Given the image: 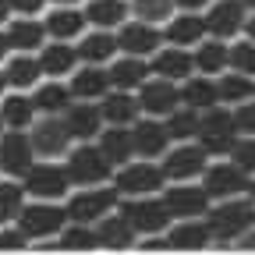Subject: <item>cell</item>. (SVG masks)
<instances>
[{
  "mask_svg": "<svg viewBox=\"0 0 255 255\" xmlns=\"http://www.w3.org/2000/svg\"><path fill=\"white\" fill-rule=\"evenodd\" d=\"M103 121H107L103 117V107H92V103H75V107L64 110V124H68V131L75 138H82V142H89V138L100 135V124Z\"/></svg>",
  "mask_w": 255,
  "mask_h": 255,
  "instance_id": "cell-17",
  "label": "cell"
},
{
  "mask_svg": "<svg viewBox=\"0 0 255 255\" xmlns=\"http://www.w3.org/2000/svg\"><path fill=\"white\" fill-rule=\"evenodd\" d=\"M117 36H110L107 28H100V32H92V36H85L82 39V46H78V57L85 60V64H103V60H110L114 53H117Z\"/></svg>",
  "mask_w": 255,
  "mask_h": 255,
  "instance_id": "cell-30",
  "label": "cell"
},
{
  "mask_svg": "<svg viewBox=\"0 0 255 255\" xmlns=\"http://www.w3.org/2000/svg\"><path fill=\"white\" fill-rule=\"evenodd\" d=\"M138 110H142V103L131 100L124 89H117L114 96H103V117H107L110 124H131V121L138 117Z\"/></svg>",
  "mask_w": 255,
  "mask_h": 255,
  "instance_id": "cell-31",
  "label": "cell"
},
{
  "mask_svg": "<svg viewBox=\"0 0 255 255\" xmlns=\"http://www.w3.org/2000/svg\"><path fill=\"white\" fill-rule=\"evenodd\" d=\"M89 21L96 28H117L124 25V14H128V4L124 0H92V4L85 7Z\"/></svg>",
  "mask_w": 255,
  "mask_h": 255,
  "instance_id": "cell-32",
  "label": "cell"
},
{
  "mask_svg": "<svg viewBox=\"0 0 255 255\" xmlns=\"http://www.w3.org/2000/svg\"><path fill=\"white\" fill-rule=\"evenodd\" d=\"M64 220H68V209H60L46 199H39L36 206H25L18 213V223L28 238H50V234L64 231Z\"/></svg>",
  "mask_w": 255,
  "mask_h": 255,
  "instance_id": "cell-4",
  "label": "cell"
},
{
  "mask_svg": "<svg viewBox=\"0 0 255 255\" xmlns=\"http://www.w3.org/2000/svg\"><path fill=\"white\" fill-rule=\"evenodd\" d=\"M0 191H4V220H18V213L25 209V206H21V188L7 181Z\"/></svg>",
  "mask_w": 255,
  "mask_h": 255,
  "instance_id": "cell-43",
  "label": "cell"
},
{
  "mask_svg": "<svg viewBox=\"0 0 255 255\" xmlns=\"http://www.w3.org/2000/svg\"><path fill=\"white\" fill-rule=\"evenodd\" d=\"M206 28L213 39H231L245 28V0H220L206 14Z\"/></svg>",
  "mask_w": 255,
  "mask_h": 255,
  "instance_id": "cell-11",
  "label": "cell"
},
{
  "mask_svg": "<svg viewBox=\"0 0 255 255\" xmlns=\"http://www.w3.org/2000/svg\"><path fill=\"white\" fill-rule=\"evenodd\" d=\"M71 138L75 135L68 131V124L57 121L53 114H46L36 128H32V145H36V152H43V156H60Z\"/></svg>",
  "mask_w": 255,
  "mask_h": 255,
  "instance_id": "cell-15",
  "label": "cell"
},
{
  "mask_svg": "<svg viewBox=\"0 0 255 255\" xmlns=\"http://www.w3.org/2000/svg\"><path fill=\"white\" fill-rule=\"evenodd\" d=\"M209 238H213V231H209V223H202L199 216H191V220H181L177 227L170 231V248H181V252H195V248H206L209 245Z\"/></svg>",
  "mask_w": 255,
  "mask_h": 255,
  "instance_id": "cell-22",
  "label": "cell"
},
{
  "mask_svg": "<svg viewBox=\"0 0 255 255\" xmlns=\"http://www.w3.org/2000/svg\"><path fill=\"white\" fill-rule=\"evenodd\" d=\"M245 7H255V0H245Z\"/></svg>",
  "mask_w": 255,
  "mask_h": 255,
  "instance_id": "cell-52",
  "label": "cell"
},
{
  "mask_svg": "<svg viewBox=\"0 0 255 255\" xmlns=\"http://www.w3.org/2000/svg\"><path fill=\"white\" fill-rule=\"evenodd\" d=\"M216 85H220V100H227V103H245V100H252V96H255L252 75H241V71L223 75Z\"/></svg>",
  "mask_w": 255,
  "mask_h": 255,
  "instance_id": "cell-36",
  "label": "cell"
},
{
  "mask_svg": "<svg viewBox=\"0 0 255 255\" xmlns=\"http://www.w3.org/2000/svg\"><path fill=\"white\" fill-rule=\"evenodd\" d=\"M191 68H195V57H191L184 46H170V50H156L152 57V71L159 78H170V82H181L191 75Z\"/></svg>",
  "mask_w": 255,
  "mask_h": 255,
  "instance_id": "cell-18",
  "label": "cell"
},
{
  "mask_svg": "<svg viewBox=\"0 0 255 255\" xmlns=\"http://www.w3.org/2000/svg\"><path fill=\"white\" fill-rule=\"evenodd\" d=\"M131 131H135V152H142V156H163L167 152V142H170L167 124H159V121H138Z\"/></svg>",
  "mask_w": 255,
  "mask_h": 255,
  "instance_id": "cell-21",
  "label": "cell"
},
{
  "mask_svg": "<svg viewBox=\"0 0 255 255\" xmlns=\"http://www.w3.org/2000/svg\"><path fill=\"white\" fill-rule=\"evenodd\" d=\"M100 149L107 152V159L114 167H124L128 159H131V152H135V131H128L124 124L107 128V131L100 135Z\"/></svg>",
  "mask_w": 255,
  "mask_h": 255,
  "instance_id": "cell-23",
  "label": "cell"
},
{
  "mask_svg": "<svg viewBox=\"0 0 255 255\" xmlns=\"http://www.w3.org/2000/svg\"><path fill=\"white\" fill-rule=\"evenodd\" d=\"M71 85H60V82H50V85H43V89H36V107L43 110V114H64L71 107Z\"/></svg>",
  "mask_w": 255,
  "mask_h": 255,
  "instance_id": "cell-33",
  "label": "cell"
},
{
  "mask_svg": "<svg viewBox=\"0 0 255 255\" xmlns=\"http://www.w3.org/2000/svg\"><path fill=\"white\" fill-rule=\"evenodd\" d=\"M96 231H100V245L103 248H128L135 241V227H131V220H128L124 213L121 216H103Z\"/></svg>",
  "mask_w": 255,
  "mask_h": 255,
  "instance_id": "cell-27",
  "label": "cell"
},
{
  "mask_svg": "<svg viewBox=\"0 0 255 255\" xmlns=\"http://www.w3.org/2000/svg\"><path fill=\"white\" fill-rule=\"evenodd\" d=\"M60 245H64V248H78V252L100 248V231H89V223H78V220H75V227L64 231V241H60Z\"/></svg>",
  "mask_w": 255,
  "mask_h": 255,
  "instance_id": "cell-40",
  "label": "cell"
},
{
  "mask_svg": "<svg viewBox=\"0 0 255 255\" xmlns=\"http://www.w3.org/2000/svg\"><path fill=\"white\" fill-rule=\"evenodd\" d=\"M206 149L202 145H181V149H174V152H167V159H163V170H167V177H174V181H188V177H195V174H206Z\"/></svg>",
  "mask_w": 255,
  "mask_h": 255,
  "instance_id": "cell-16",
  "label": "cell"
},
{
  "mask_svg": "<svg viewBox=\"0 0 255 255\" xmlns=\"http://www.w3.org/2000/svg\"><path fill=\"white\" fill-rule=\"evenodd\" d=\"M206 32H209V28H206V18L184 11V14H177V18L167 25V39H170L174 46H188V43H202Z\"/></svg>",
  "mask_w": 255,
  "mask_h": 255,
  "instance_id": "cell-25",
  "label": "cell"
},
{
  "mask_svg": "<svg viewBox=\"0 0 255 255\" xmlns=\"http://www.w3.org/2000/svg\"><path fill=\"white\" fill-rule=\"evenodd\" d=\"M0 156H4V174L11 177H25L32 167V156H36V145H32V135H21V128H7L4 145H0Z\"/></svg>",
  "mask_w": 255,
  "mask_h": 255,
  "instance_id": "cell-10",
  "label": "cell"
},
{
  "mask_svg": "<svg viewBox=\"0 0 255 255\" xmlns=\"http://www.w3.org/2000/svg\"><path fill=\"white\" fill-rule=\"evenodd\" d=\"M163 177H167V170L156 163H124L117 174V191L128 199H142L149 191H159Z\"/></svg>",
  "mask_w": 255,
  "mask_h": 255,
  "instance_id": "cell-5",
  "label": "cell"
},
{
  "mask_svg": "<svg viewBox=\"0 0 255 255\" xmlns=\"http://www.w3.org/2000/svg\"><path fill=\"white\" fill-rule=\"evenodd\" d=\"M138 103H142V110L152 114V117H159V114H174L177 103H181V89H177L170 78H159V75H156L152 82L142 85Z\"/></svg>",
  "mask_w": 255,
  "mask_h": 255,
  "instance_id": "cell-12",
  "label": "cell"
},
{
  "mask_svg": "<svg viewBox=\"0 0 255 255\" xmlns=\"http://www.w3.org/2000/svg\"><path fill=\"white\" fill-rule=\"evenodd\" d=\"M149 71L152 68H145V60L142 57H131V53H128V57H121L117 64H114V68H110V82L117 85V89H142L145 82H149Z\"/></svg>",
  "mask_w": 255,
  "mask_h": 255,
  "instance_id": "cell-24",
  "label": "cell"
},
{
  "mask_svg": "<svg viewBox=\"0 0 255 255\" xmlns=\"http://www.w3.org/2000/svg\"><path fill=\"white\" fill-rule=\"evenodd\" d=\"M68 184H71V174L68 167H53V163H36L28 174H25V188L32 191L36 199H60V195H68Z\"/></svg>",
  "mask_w": 255,
  "mask_h": 255,
  "instance_id": "cell-7",
  "label": "cell"
},
{
  "mask_svg": "<svg viewBox=\"0 0 255 255\" xmlns=\"http://www.w3.org/2000/svg\"><path fill=\"white\" fill-rule=\"evenodd\" d=\"M245 32H248V39L255 43V18H248V21H245Z\"/></svg>",
  "mask_w": 255,
  "mask_h": 255,
  "instance_id": "cell-50",
  "label": "cell"
},
{
  "mask_svg": "<svg viewBox=\"0 0 255 255\" xmlns=\"http://www.w3.org/2000/svg\"><path fill=\"white\" fill-rule=\"evenodd\" d=\"M25 245V231H4V248H21Z\"/></svg>",
  "mask_w": 255,
  "mask_h": 255,
  "instance_id": "cell-46",
  "label": "cell"
},
{
  "mask_svg": "<svg viewBox=\"0 0 255 255\" xmlns=\"http://www.w3.org/2000/svg\"><path fill=\"white\" fill-rule=\"evenodd\" d=\"M231 64V50L223 46V43H199V53H195V68L202 71V75H216V71H223Z\"/></svg>",
  "mask_w": 255,
  "mask_h": 255,
  "instance_id": "cell-37",
  "label": "cell"
},
{
  "mask_svg": "<svg viewBox=\"0 0 255 255\" xmlns=\"http://www.w3.org/2000/svg\"><path fill=\"white\" fill-rule=\"evenodd\" d=\"M89 14L85 11H75V7H57L50 18H46V32L53 39H75L82 36V28H85Z\"/></svg>",
  "mask_w": 255,
  "mask_h": 255,
  "instance_id": "cell-26",
  "label": "cell"
},
{
  "mask_svg": "<svg viewBox=\"0 0 255 255\" xmlns=\"http://www.w3.org/2000/svg\"><path fill=\"white\" fill-rule=\"evenodd\" d=\"M174 4L181 11H202V7H209V0H174Z\"/></svg>",
  "mask_w": 255,
  "mask_h": 255,
  "instance_id": "cell-47",
  "label": "cell"
},
{
  "mask_svg": "<svg viewBox=\"0 0 255 255\" xmlns=\"http://www.w3.org/2000/svg\"><path fill=\"white\" fill-rule=\"evenodd\" d=\"M53 4H60V7H71V4H75V0H53Z\"/></svg>",
  "mask_w": 255,
  "mask_h": 255,
  "instance_id": "cell-51",
  "label": "cell"
},
{
  "mask_svg": "<svg viewBox=\"0 0 255 255\" xmlns=\"http://www.w3.org/2000/svg\"><path fill=\"white\" fill-rule=\"evenodd\" d=\"M167 245H170V241H145L142 248H145V252H156V248H167Z\"/></svg>",
  "mask_w": 255,
  "mask_h": 255,
  "instance_id": "cell-49",
  "label": "cell"
},
{
  "mask_svg": "<svg viewBox=\"0 0 255 255\" xmlns=\"http://www.w3.org/2000/svg\"><path fill=\"white\" fill-rule=\"evenodd\" d=\"M117 195H121V191H114V188H89V191H78V195L68 202V216L78 220V223L103 220V213H110V209L117 206Z\"/></svg>",
  "mask_w": 255,
  "mask_h": 255,
  "instance_id": "cell-9",
  "label": "cell"
},
{
  "mask_svg": "<svg viewBox=\"0 0 255 255\" xmlns=\"http://www.w3.org/2000/svg\"><path fill=\"white\" fill-rule=\"evenodd\" d=\"M199 110L195 107H184V110H174V114H167V131H170V138H177V142H188V138H195L199 135Z\"/></svg>",
  "mask_w": 255,
  "mask_h": 255,
  "instance_id": "cell-38",
  "label": "cell"
},
{
  "mask_svg": "<svg viewBox=\"0 0 255 255\" xmlns=\"http://www.w3.org/2000/svg\"><path fill=\"white\" fill-rule=\"evenodd\" d=\"M199 142L206 152H231L234 142H238V124H234V114L231 110H220V107H209L199 121Z\"/></svg>",
  "mask_w": 255,
  "mask_h": 255,
  "instance_id": "cell-2",
  "label": "cell"
},
{
  "mask_svg": "<svg viewBox=\"0 0 255 255\" xmlns=\"http://www.w3.org/2000/svg\"><path fill=\"white\" fill-rule=\"evenodd\" d=\"M167 209L181 220H191V216H202L209 209V191L199 188V184H174L167 195H163Z\"/></svg>",
  "mask_w": 255,
  "mask_h": 255,
  "instance_id": "cell-13",
  "label": "cell"
},
{
  "mask_svg": "<svg viewBox=\"0 0 255 255\" xmlns=\"http://www.w3.org/2000/svg\"><path fill=\"white\" fill-rule=\"evenodd\" d=\"M39 64H43L46 75H68V71L75 68V50L64 43V39H60V43H50V46H43Z\"/></svg>",
  "mask_w": 255,
  "mask_h": 255,
  "instance_id": "cell-34",
  "label": "cell"
},
{
  "mask_svg": "<svg viewBox=\"0 0 255 255\" xmlns=\"http://www.w3.org/2000/svg\"><path fill=\"white\" fill-rule=\"evenodd\" d=\"M231 156H234V163L245 170V174H255V138H245V142H234V149H231Z\"/></svg>",
  "mask_w": 255,
  "mask_h": 255,
  "instance_id": "cell-42",
  "label": "cell"
},
{
  "mask_svg": "<svg viewBox=\"0 0 255 255\" xmlns=\"http://www.w3.org/2000/svg\"><path fill=\"white\" fill-rule=\"evenodd\" d=\"M128 220H131V227L142 231V234H159V231H167V223L174 220V213L167 209V202H159V199H131L124 209H121Z\"/></svg>",
  "mask_w": 255,
  "mask_h": 255,
  "instance_id": "cell-6",
  "label": "cell"
},
{
  "mask_svg": "<svg viewBox=\"0 0 255 255\" xmlns=\"http://www.w3.org/2000/svg\"><path fill=\"white\" fill-rule=\"evenodd\" d=\"M241 238H245V241H241V248H248V252H255V231H245Z\"/></svg>",
  "mask_w": 255,
  "mask_h": 255,
  "instance_id": "cell-48",
  "label": "cell"
},
{
  "mask_svg": "<svg viewBox=\"0 0 255 255\" xmlns=\"http://www.w3.org/2000/svg\"><path fill=\"white\" fill-rule=\"evenodd\" d=\"M202 188L209 191V199H238L241 191L248 188V174L234 163H216V167H206V174H202Z\"/></svg>",
  "mask_w": 255,
  "mask_h": 255,
  "instance_id": "cell-8",
  "label": "cell"
},
{
  "mask_svg": "<svg viewBox=\"0 0 255 255\" xmlns=\"http://www.w3.org/2000/svg\"><path fill=\"white\" fill-rule=\"evenodd\" d=\"M174 0H131V11L142 18V21H149V25H156V21H167L170 14H174Z\"/></svg>",
  "mask_w": 255,
  "mask_h": 255,
  "instance_id": "cell-39",
  "label": "cell"
},
{
  "mask_svg": "<svg viewBox=\"0 0 255 255\" xmlns=\"http://www.w3.org/2000/svg\"><path fill=\"white\" fill-rule=\"evenodd\" d=\"M248 191H252V199H255V184H248Z\"/></svg>",
  "mask_w": 255,
  "mask_h": 255,
  "instance_id": "cell-53",
  "label": "cell"
},
{
  "mask_svg": "<svg viewBox=\"0 0 255 255\" xmlns=\"http://www.w3.org/2000/svg\"><path fill=\"white\" fill-rule=\"evenodd\" d=\"M117 43H121V50H124V53H131V57H145V53H156V50H159V32H156V25H149V21L135 18V21L121 25Z\"/></svg>",
  "mask_w": 255,
  "mask_h": 255,
  "instance_id": "cell-14",
  "label": "cell"
},
{
  "mask_svg": "<svg viewBox=\"0 0 255 255\" xmlns=\"http://www.w3.org/2000/svg\"><path fill=\"white\" fill-rule=\"evenodd\" d=\"M234 124H238V131L241 135H255V103H238V110H234Z\"/></svg>",
  "mask_w": 255,
  "mask_h": 255,
  "instance_id": "cell-44",
  "label": "cell"
},
{
  "mask_svg": "<svg viewBox=\"0 0 255 255\" xmlns=\"http://www.w3.org/2000/svg\"><path fill=\"white\" fill-rule=\"evenodd\" d=\"M206 223H209L213 238L231 241V238H241L252 223H255V209H252V202H245V199H223V202L209 213Z\"/></svg>",
  "mask_w": 255,
  "mask_h": 255,
  "instance_id": "cell-1",
  "label": "cell"
},
{
  "mask_svg": "<svg viewBox=\"0 0 255 255\" xmlns=\"http://www.w3.org/2000/svg\"><path fill=\"white\" fill-rule=\"evenodd\" d=\"M231 68L255 78V43H238V46L231 50Z\"/></svg>",
  "mask_w": 255,
  "mask_h": 255,
  "instance_id": "cell-41",
  "label": "cell"
},
{
  "mask_svg": "<svg viewBox=\"0 0 255 255\" xmlns=\"http://www.w3.org/2000/svg\"><path fill=\"white\" fill-rule=\"evenodd\" d=\"M36 100H25L21 96V89L14 92V96H7L4 100V124L7 128H28L32 124V117H36Z\"/></svg>",
  "mask_w": 255,
  "mask_h": 255,
  "instance_id": "cell-35",
  "label": "cell"
},
{
  "mask_svg": "<svg viewBox=\"0 0 255 255\" xmlns=\"http://www.w3.org/2000/svg\"><path fill=\"white\" fill-rule=\"evenodd\" d=\"M43 75V64L36 60V57H25V53H18V57H11L7 64H4V82L7 85H14V89H28V85H36V78Z\"/></svg>",
  "mask_w": 255,
  "mask_h": 255,
  "instance_id": "cell-28",
  "label": "cell"
},
{
  "mask_svg": "<svg viewBox=\"0 0 255 255\" xmlns=\"http://www.w3.org/2000/svg\"><path fill=\"white\" fill-rule=\"evenodd\" d=\"M110 85H114V82H110V71H103L100 64H89V68H82V71L71 78L75 100H103Z\"/></svg>",
  "mask_w": 255,
  "mask_h": 255,
  "instance_id": "cell-20",
  "label": "cell"
},
{
  "mask_svg": "<svg viewBox=\"0 0 255 255\" xmlns=\"http://www.w3.org/2000/svg\"><path fill=\"white\" fill-rule=\"evenodd\" d=\"M114 163L107 159V152L100 145H82L68 156V174H71V184H103L110 177Z\"/></svg>",
  "mask_w": 255,
  "mask_h": 255,
  "instance_id": "cell-3",
  "label": "cell"
},
{
  "mask_svg": "<svg viewBox=\"0 0 255 255\" xmlns=\"http://www.w3.org/2000/svg\"><path fill=\"white\" fill-rule=\"evenodd\" d=\"M181 100H184V107L209 110V107H216V100H220V85H216L213 78H184Z\"/></svg>",
  "mask_w": 255,
  "mask_h": 255,
  "instance_id": "cell-29",
  "label": "cell"
},
{
  "mask_svg": "<svg viewBox=\"0 0 255 255\" xmlns=\"http://www.w3.org/2000/svg\"><path fill=\"white\" fill-rule=\"evenodd\" d=\"M7 4V11H14V14H36L46 0H4Z\"/></svg>",
  "mask_w": 255,
  "mask_h": 255,
  "instance_id": "cell-45",
  "label": "cell"
},
{
  "mask_svg": "<svg viewBox=\"0 0 255 255\" xmlns=\"http://www.w3.org/2000/svg\"><path fill=\"white\" fill-rule=\"evenodd\" d=\"M43 36H46V25L43 21H32V18H18L7 25L4 32V50H36L43 46Z\"/></svg>",
  "mask_w": 255,
  "mask_h": 255,
  "instance_id": "cell-19",
  "label": "cell"
}]
</instances>
